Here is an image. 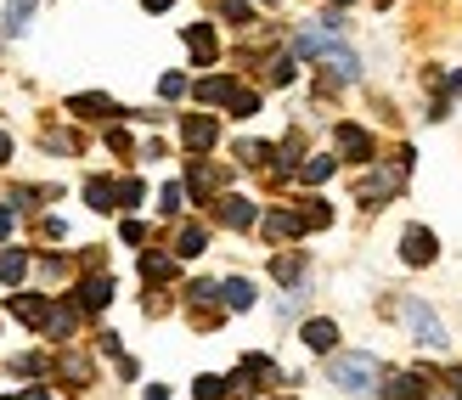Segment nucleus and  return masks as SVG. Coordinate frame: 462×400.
I'll use <instances>...</instances> for the list:
<instances>
[{"label":"nucleus","mask_w":462,"mask_h":400,"mask_svg":"<svg viewBox=\"0 0 462 400\" xmlns=\"http://www.w3.org/2000/svg\"><path fill=\"white\" fill-rule=\"evenodd\" d=\"M378 356H366V349H350V356H333V384L344 395H373L378 389Z\"/></svg>","instance_id":"obj_1"},{"label":"nucleus","mask_w":462,"mask_h":400,"mask_svg":"<svg viewBox=\"0 0 462 400\" xmlns=\"http://www.w3.org/2000/svg\"><path fill=\"white\" fill-rule=\"evenodd\" d=\"M401 316H406L411 344H418V349H446V321L434 316L423 299H406V304H401Z\"/></svg>","instance_id":"obj_2"},{"label":"nucleus","mask_w":462,"mask_h":400,"mask_svg":"<svg viewBox=\"0 0 462 400\" xmlns=\"http://www.w3.org/2000/svg\"><path fill=\"white\" fill-rule=\"evenodd\" d=\"M434 254H440L434 231H429V226H406V237H401V260H406V265H434Z\"/></svg>","instance_id":"obj_3"},{"label":"nucleus","mask_w":462,"mask_h":400,"mask_svg":"<svg viewBox=\"0 0 462 400\" xmlns=\"http://www.w3.org/2000/svg\"><path fill=\"white\" fill-rule=\"evenodd\" d=\"M215 135H220V125L209 119V113H187V125H180V141H187L192 153H209Z\"/></svg>","instance_id":"obj_4"},{"label":"nucleus","mask_w":462,"mask_h":400,"mask_svg":"<svg viewBox=\"0 0 462 400\" xmlns=\"http://www.w3.org/2000/svg\"><path fill=\"white\" fill-rule=\"evenodd\" d=\"M215 215H220L231 231H248L254 220H260V203H248V198H237V192H231V198H220V203H215Z\"/></svg>","instance_id":"obj_5"},{"label":"nucleus","mask_w":462,"mask_h":400,"mask_svg":"<svg viewBox=\"0 0 462 400\" xmlns=\"http://www.w3.org/2000/svg\"><path fill=\"white\" fill-rule=\"evenodd\" d=\"M338 153L350 163H373V135H366L361 125H338Z\"/></svg>","instance_id":"obj_6"},{"label":"nucleus","mask_w":462,"mask_h":400,"mask_svg":"<svg viewBox=\"0 0 462 400\" xmlns=\"http://www.w3.org/2000/svg\"><path fill=\"white\" fill-rule=\"evenodd\" d=\"M6 311H12L17 321H29V327H45L51 304H45V293H12V299H6Z\"/></svg>","instance_id":"obj_7"},{"label":"nucleus","mask_w":462,"mask_h":400,"mask_svg":"<svg viewBox=\"0 0 462 400\" xmlns=\"http://www.w3.org/2000/svg\"><path fill=\"white\" fill-rule=\"evenodd\" d=\"M68 113H79V119H113L119 102L102 97V90H85V97H68Z\"/></svg>","instance_id":"obj_8"},{"label":"nucleus","mask_w":462,"mask_h":400,"mask_svg":"<svg viewBox=\"0 0 462 400\" xmlns=\"http://www.w3.org/2000/svg\"><path fill=\"white\" fill-rule=\"evenodd\" d=\"M187 51H192L198 68H209V62L220 57V45H215V29H209V23H192V29H187Z\"/></svg>","instance_id":"obj_9"},{"label":"nucleus","mask_w":462,"mask_h":400,"mask_svg":"<svg viewBox=\"0 0 462 400\" xmlns=\"http://www.w3.org/2000/svg\"><path fill=\"white\" fill-rule=\"evenodd\" d=\"M237 90H243V85L231 79V74H209V79H198V102H209V107L226 102V107H231V97H237Z\"/></svg>","instance_id":"obj_10"},{"label":"nucleus","mask_w":462,"mask_h":400,"mask_svg":"<svg viewBox=\"0 0 462 400\" xmlns=\"http://www.w3.org/2000/svg\"><path fill=\"white\" fill-rule=\"evenodd\" d=\"M299 339H305V344L316 349V356H333V344H338V327L316 316V321H305V327H299Z\"/></svg>","instance_id":"obj_11"},{"label":"nucleus","mask_w":462,"mask_h":400,"mask_svg":"<svg viewBox=\"0 0 462 400\" xmlns=\"http://www.w3.org/2000/svg\"><path fill=\"white\" fill-rule=\"evenodd\" d=\"M113 299V276H85L79 282V311H107Z\"/></svg>","instance_id":"obj_12"},{"label":"nucleus","mask_w":462,"mask_h":400,"mask_svg":"<svg viewBox=\"0 0 462 400\" xmlns=\"http://www.w3.org/2000/svg\"><path fill=\"white\" fill-rule=\"evenodd\" d=\"M85 203L90 209H97V215H107V209H119V186H113V181H85Z\"/></svg>","instance_id":"obj_13"},{"label":"nucleus","mask_w":462,"mask_h":400,"mask_svg":"<svg viewBox=\"0 0 462 400\" xmlns=\"http://www.w3.org/2000/svg\"><path fill=\"white\" fill-rule=\"evenodd\" d=\"M220 299H226V311H254V282L248 276L220 282Z\"/></svg>","instance_id":"obj_14"},{"label":"nucleus","mask_w":462,"mask_h":400,"mask_svg":"<svg viewBox=\"0 0 462 400\" xmlns=\"http://www.w3.org/2000/svg\"><path fill=\"white\" fill-rule=\"evenodd\" d=\"M299 231H305L299 209H276V215H265V237H299Z\"/></svg>","instance_id":"obj_15"},{"label":"nucleus","mask_w":462,"mask_h":400,"mask_svg":"<svg viewBox=\"0 0 462 400\" xmlns=\"http://www.w3.org/2000/svg\"><path fill=\"white\" fill-rule=\"evenodd\" d=\"M383 400H423V378L418 372H401V378L383 384Z\"/></svg>","instance_id":"obj_16"},{"label":"nucleus","mask_w":462,"mask_h":400,"mask_svg":"<svg viewBox=\"0 0 462 400\" xmlns=\"http://www.w3.org/2000/svg\"><path fill=\"white\" fill-rule=\"evenodd\" d=\"M203 248H209V231H203V226H180V237H175V254H180V260H198Z\"/></svg>","instance_id":"obj_17"},{"label":"nucleus","mask_w":462,"mask_h":400,"mask_svg":"<svg viewBox=\"0 0 462 400\" xmlns=\"http://www.w3.org/2000/svg\"><path fill=\"white\" fill-rule=\"evenodd\" d=\"M23 276H29V254H23V248H6V254H0V282H6V288H17Z\"/></svg>","instance_id":"obj_18"},{"label":"nucleus","mask_w":462,"mask_h":400,"mask_svg":"<svg viewBox=\"0 0 462 400\" xmlns=\"http://www.w3.org/2000/svg\"><path fill=\"white\" fill-rule=\"evenodd\" d=\"M333 170H338V158L316 153V158H305V163H299V181H305V186H321V181H328Z\"/></svg>","instance_id":"obj_19"},{"label":"nucleus","mask_w":462,"mask_h":400,"mask_svg":"<svg viewBox=\"0 0 462 400\" xmlns=\"http://www.w3.org/2000/svg\"><path fill=\"white\" fill-rule=\"evenodd\" d=\"M271 271H276V282H282V288H299V276H305V260H299V254H276Z\"/></svg>","instance_id":"obj_20"},{"label":"nucleus","mask_w":462,"mask_h":400,"mask_svg":"<svg viewBox=\"0 0 462 400\" xmlns=\"http://www.w3.org/2000/svg\"><path fill=\"white\" fill-rule=\"evenodd\" d=\"M29 17H34V0H6V34H29Z\"/></svg>","instance_id":"obj_21"},{"label":"nucleus","mask_w":462,"mask_h":400,"mask_svg":"<svg viewBox=\"0 0 462 400\" xmlns=\"http://www.w3.org/2000/svg\"><path fill=\"white\" fill-rule=\"evenodd\" d=\"M215 181H220L215 170H203V163H192V170H187V192H192V198L203 203V198H209V192H215Z\"/></svg>","instance_id":"obj_22"},{"label":"nucleus","mask_w":462,"mask_h":400,"mask_svg":"<svg viewBox=\"0 0 462 400\" xmlns=\"http://www.w3.org/2000/svg\"><path fill=\"white\" fill-rule=\"evenodd\" d=\"M142 276L147 282H170L175 276V260H170V254H142Z\"/></svg>","instance_id":"obj_23"},{"label":"nucleus","mask_w":462,"mask_h":400,"mask_svg":"<svg viewBox=\"0 0 462 400\" xmlns=\"http://www.w3.org/2000/svg\"><path fill=\"white\" fill-rule=\"evenodd\" d=\"M299 220H305V231H321V226H333V209L321 203V198H310L305 209H299Z\"/></svg>","instance_id":"obj_24"},{"label":"nucleus","mask_w":462,"mask_h":400,"mask_svg":"<svg viewBox=\"0 0 462 400\" xmlns=\"http://www.w3.org/2000/svg\"><path fill=\"white\" fill-rule=\"evenodd\" d=\"M45 333H51V339H68V333H74V304H57V311L45 316Z\"/></svg>","instance_id":"obj_25"},{"label":"nucleus","mask_w":462,"mask_h":400,"mask_svg":"<svg viewBox=\"0 0 462 400\" xmlns=\"http://www.w3.org/2000/svg\"><path fill=\"white\" fill-rule=\"evenodd\" d=\"M220 17L226 23H254V0H220Z\"/></svg>","instance_id":"obj_26"},{"label":"nucleus","mask_w":462,"mask_h":400,"mask_svg":"<svg viewBox=\"0 0 462 400\" xmlns=\"http://www.w3.org/2000/svg\"><path fill=\"white\" fill-rule=\"evenodd\" d=\"M237 158L243 163H271V147L265 141H237Z\"/></svg>","instance_id":"obj_27"},{"label":"nucleus","mask_w":462,"mask_h":400,"mask_svg":"<svg viewBox=\"0 0 462 400\" xmlns=\"http://www.w3.org/2000/svg\"><path fill=\"white\" fill-rule=\"evenodd\" d=\"M57 372H62V378H79V384H90V361H79V356H62V361H57Z\"/></svg>","instance_id":"obj_28"},{"label":"nucleus","mask_w":462,"mask_h":400,"mask_svg":"<svg viewBox=\"0 0 462 400\" xmlns=\"http://www.w3.org/2000/svg\"><path fill=\"white\" fill-rule=\"evenodd\" d=\"M231 113H237V119H254V113H260V97H254V90H237V97H231Z\"/></svg>","instance_id":"obj_29"},{"label":"nucleus","mask_w":462,"mask_h":400,"mask_svg":"<svg viewBox=\"0 0 462 400\" xmlns=\"http://www.w3.org/2000/svg\"><path fill=\"white\" fill-rule=\"evenodd\" d=\"M192 395H198V400H220V395H226V378H198Z\"/></svg>","instance_id":"obj_30"},{"label":"nucleus","mask_w":462,"mask_h":400,"mask_svg":"<svg viewBox=\"0 0 462 400\" xmlns=\"http://www.w3.org/2000/svg\"><path fill=\"white\" fill-rule=\"evenodd\" d=\"M119 198H125L119 209H135V203H142V198H147V186H142V181H125V186H119Z\"/></svg>","instance_id":"obj_31"},{"label":"nucleus","mask_w":462,"mask_h":400,"mask_svg":"<svg viewBox=\"0 0 462 400\" xmlns=\"http://www.w3.org/2000/svg\"><path fill=\"white\" fill-rule=\"evenodd\" d=\"M158 209H164V215H180V186H164V192H158Z\"/></svg>","instance_id":"obj_32"},{"label":"nucleus","mask_w":462,"mask_h":400,"mask_svg":"<svg viewBox=\"0 0 462 400\" xmlns=\"http://www.w3.org/2000/svg\"><path fill=\"white\" fill-rule=\"evenodd\" d=\"M12 226H17V198L0 203V237H12Z\"/></svg>","instance_id":"obj_33"},{"label":"nucleus","mask_w":462,"mask_h":400,"mask_svg":"<svg viewBox=\"0 0 462 400\" xmlns=\"http://www.w3.org/2000/svg\"><path fill=\"white\" fill-rule=\"evenodd\" d=\"M158 90H164V97H187V79H180V74H164V79H158Z\"/></svg>","instance_id":"obj_34"},{"label":"nucleus","mask_w":462,"mask_h":400,"mask_svg":"<svg viewBox=\"0 0 462 400\" xmlns=\"http://www.w3.org/2000/svg\"><path fill=\"white\" fill-rule=\"evenodd\" d=\"M187 293H192V304H209V299H215L220 288H215V282H192V288H187Z\"/></svg>","instance_id":"obj_35"},{"label":"nucleus","mask_w":462,"mask_h":400,"mask_svg":"<svg viewBox=\"0 0 462 400\" xmlns=\"http://www.w3.org/2000/svg\"><path fill=\"white\" fill-rule=\"evenodd\" d=\"M142 6H147V12H170V6H175V0H142Z\"/></svg>","instance_id":"obj_36"},{"label":"nucleus","mask_w":462,"mask_h":400,"mask_svg":"<svg viewBox=\"0 0 462 400\" xmlns=\"http://www.w3.org/2000/svg\"><path fill=\"white\" fill-rule=\"evenodd\" d=\"M6 158H12V135H6V130H0V163H6Z\"/></svg>","instance_id":"obj_37"},{"label":"nucleus","mask_w":462,"mask_h":400,"mask_svg":"<svg viewBox=\"0 0 462 400\" xmlns=\"http://www.w3.org/2000/svg\"><path fill=\"white\" fill-rule=\"evenodd\" d=\"M17 400H51V395H45V389H23Z\"/></svg>","instance_id":"obj_38"},{"label":"nucleus","mask_w":462,"mask_h":400,"mask_svg":"<svg viewBox=\"0 0 462 400\" xmlns=\"http://www.w3.org/2000/svg\"><path fill=\"white\" fill-rule=\"evenodd\" d=\"M451 97H462V74H451Z\"/></svg>","instance_id":"obj_39"},{"label":"nucleus","mask_w":462,"mask_h":400,"mask_svg":"<svg viewBox=\"0 0 462 400\" xmlns=\"http://www.w3.org/2000/svg\"><path fill=\"white\" fill-rule=\"evenodd\" d=\"M451 389H457V395H462V367H457V372H451Z\"/></svg>","instance_id":"obj_40"},{"label":"nucleus","mask_w":462,"mask_h":400,"mask_svg":"<svg viewBox=\"0 0 462 400\" xmlns=\"http://www.w3.org/2000/svg\"><path fill=\"white\" fill-rule=\"evenodd\" d=\"M338 6H350V0H338Z\"/></svg>","instance_id":"obj_41"},{"label":"nucleus","mask_w":462,"mask_h":400,"mask_svg":"<svg viewBox=\"0 0 462 400\" xmlns=\"http://www.w3.org/2000/svg\"><path fill=\"white\" fill-rule=\"evenodd\" d=\"M265 6H271V0H265Z\"/></svg>","instance_id":"obj_42"}]
</instances>
